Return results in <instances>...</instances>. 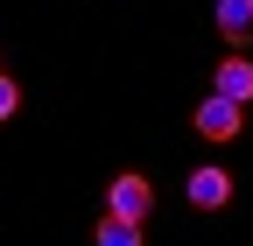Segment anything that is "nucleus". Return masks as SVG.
I'll list each match as a JSON object with an SVG mask.
<instances>
[{
    "label": "nucleus",
    "instance_id": "f03ea898",
    "mask_svg": "<svg viewBox=\"0 0 253 246\" xmlns=\"http://www.w3.org/2000/svg\"><path fill=\"white\" fill-rule=\"evenodd\" d=\"M183 197L197 204V211H225V204H232V176L218 169V162H204V169H190V183H183Z\"/></svg>",
    "mask_w": 253,
    "mask_h": 246
},
{
    "label": "nucleus",
    "instance_id": "0eeeda50",
    "mask_svg": "<svg viewBox=\"0 0 253 246\" xmlns=\"http://www.w3.org/2000/svg\"><path fill=\"white\" fill-rule=\"evenodd\" d=\"M14 113H21V84L0 71V120H14Z\"/></svg>",
    "mask_w": 253,
    "mask_h": 246
},
{
    "label": "nucleus",
    "instance_id": "7ed1b4c3",
    "mask_svg": "<svg viewBox=\"0 0 253 246\" xmlns=\"http://www.w3.org/2000/svg\"><path fill=\"white\" fill-rule=\"evenodd\" d=\"M106 204H113V211H126V218H148V211H155V183H148V176H113Z\"/></svg>",
    "mask_w": 253,
    "mask_h": 246
},
{
    "label": "nucleus",
    "instance_id": "20e7f679",
    "mask_svg": "<svg viewBox=\"0 0 253 246\" xmlns=\"http://www.w3.org/2000/svg\"><path fill=\"white\" fill-rule=\"evenodd\" d=\"M218 91H225V99H239V106H253V56H225V64H218Z\"/></svg>",
    "mask_w": 253,
    "mask_h": 246
},
{
    "label": "nucleus",
    "instance_id": "f257e3e1",
    "mask_svg": "<svg viewBox=\"0 0 253 246\" xmlns=\"http://www.w3.org/2000/svg\"><path fill=\"white\" fill-rule=\"evenodd\" d=\"M190 127H197L204 141H239V127H246V106H239V99H225V91H211V99L190 113Z\"/></svg>",
    "mask_w": 253,
    "mask_h": 246
},
{
    "label": "nucleus",
    "instance_id": "39448f33",
    "mask_svg": "<svg viewBox=\"0 0 253 246\" xmlns=\"http://www.w3.org/2000/svg\"><path fill=\"white\" fill-rule=\"evenodd\" d=\"M211 14H218V36H225L232 49H239V42L253 36V0H218Z\"/></svg>",
    "mask_w": 253,
    "mask_h": 246
},
{
    "label": "nucleus",
    "instance_id": "423d86ee",
    "mask_svg": "<svg viewBox=\"0 0 253 246\" xmlns=\"http://www.w3.org/2000/svg\"><path fill=\"white\" fill-rule=\"evenodd\" d=\"M99 246H141V218H126V211L99 218Z\"/></svg>",
    "mask_w": 253,
    "mask_h": 246
}]
</instances>
